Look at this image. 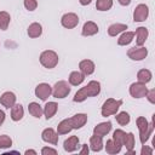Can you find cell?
<instances>
[{
    "mask_svg": "<svg viewBox=\"0 0 155 155\" xmlns=\"http://www.w3.org/2000/svg\"><path fill=\"white\" fill-rule=\"evenodd\" d=\"M101 92V84L98 81H90L85 87H81L74 96V102H84L87 97H94Z\"/></svg>",
    "mask_w": 155,
    "mask_h": 155,
    "instance_id": "cell-1",
    "label": "cell"
},
{
    "mask_svg": "<svg viewBox=\"0 0 155 155\" xmlns=\"http://www.w3.org/2000/svg\"><path fill=\"white\" fill-rule=\"evenodd\" d=\"M136 124H137L138 130H139V139H140V143L142 144H145V142L149 139V136L153 132L154 121H151L149 124L144 116H139V117H137Z\"/></svg>",
    "mask_w": 155,
    "mask_h": 155,
    "instance_id": "cell-2",
    "label": "cell"
},
{
    "mask_svg": "<svg viewBox=\"0 0 155 155\" xmlns=\"http://www.w3.org/2000/svg\"><path fill=\"white\" fill-rule=\"evenodd\" d=\"M40 63L45 68L52 69L58 63V54L52 50H46L40 54Z\"/></svg>",
    "mask_w": 155,
    "mask_h": 155,
    "instance_id": "cell-3",
    "label": "cell"
},
{
    "mask_svg": "<svg viewBox=\"0 0 155 155\" xmlns=\"http://www.w3.org/2000/svg\"><path fill=\"white\" fill-rule=\"evenodd\" d=\"M122 104V101L119 99H114V98H109L104 102L103 107H102V116H110V115H114L116 114V111L119 110L120 105Z\"/></svg>",
    "mask_w": 155,
    "mask_h": 155,
    "instance_id": "cell-4",
    "label": "cell"
},
{
    "mask_svg": "<svg viewBox=\"0 0 155 155\" xmlns=\"http://www.w3.org/2000/svg\"><path fill=\"white\" fill-rule=\"evenodd\" d=\"M70 93V87L67 81H58L52 88V96L54 98H64Z\"/></svg>",
    "mask_w": 155,
    "mask_h": 155,
    "instance_id": "cell-5",
    "label": "cell"
},
{
    "mask_svg": "<svg viewBox=\"0 0 155 155\" xmlns=\"http://www.w3.org/2000/svg\"><path fill=\"white\" fill-rule=\"evenodd\" d=\"M148 92V88L145 86L144 82H133L131 86H130V94L133 97V98H142V97H145Z\"/></svg>",
    "mask_w": 155,
    "mask_h": 155,
    "instance_id": "cell-6",
    "label": "cell"
},
{
    "mask_svg": "<svg viewBox=\"0 0 155 155\" xmlns=\"http://www.w3.org/2000/svg\"><path fill=\"white\" fill-rule=\"evenodd\" d=\"M50 94H52V87L48 84L42 82L35 87V96L41 101H46L50 97Z\"/></svg>",
    "mask_w": 155,
    "mask_h": 155,
    "instance_id": "cell-7",
    "label": "cell"
},
{
    "mask_svg": "<svg viewBox=\"0 0 155 155\" xmlns=\"http://www.w3.org/2000/svg\"><path fill=\"white\" fill-rule=\"evenodd\" d=\"M149 15V8L145 4H139L133 11V21L134 22H143L147 19Z\"/></svg>",
    "mask_w": 155,
    "mask_h": 155,
    "instance_id": "cell-8",
    "label": "cell"
},
{
    "mask_svg": "<svg viewBox=\"0 0 155 155\" xmlns=\"http://www.w3.org/2000/svg\"><path fill=\"white\" fill-rule=\"evenodd\" d=\"M127 56L133 61H142L148 56V50L145 47H132L127 51Z\"/></svg>",
    "mask_w": 155,
    "mask_h": 155,
    "instance_id": "cell-9",
    "label": "cell"
},
{
    "mask_svg": "<svg viewBox=\"0 0 155 155\" xmlns=\"http://www.w3.org/2000/svg\"><path fill=\"white\" fill-rule=\"evenodd\" d=\"M61 23L64 28H68V29H71V28H75L79 23V17L78 15L75 13H65L63 15L62 19H61Z\"/></svg>",
    "mask_w": 155,
    "mask_h": 155,
    "instance_id": "cell-10",
    "label": "cell"
},
{
    "mask_svg": "<svg viewBox=\"0 0 155 155\" xmlns=\"http://www.w3.org/2000/svg\"><path fill=\"white\" fill-rule=\"evenodd\" d=\"M41 138L44 142H47V143H51L53 145H56L58 143V133L54 132V130L52 128H46L42 131L41 133Z\"/></svg>",
    "mask_w": 155,
    "mask_h": 155,
    "instance_id": "cell-11",
    "label": "cell"
},
{
    "mask_svg": "<svg viewBox=\"0 0 155 155\" xmlns=\"http://www.w3.org/2000/svg\"><path fill=\"white\" fill-rule=\"evenodd\" d=\"M0 103L5 108H7V109L12 108L16 104V96H15V93L13 92H10V91L2 93V96L0 97Z\"/></svg>",
    "mask_w": 155,
    "mask_h": 155,
    "instance_id": "cell-12",
    "label": "cell"
},
{
    "mask_svg": "<svg viewBox=\"0 0 155 155\" xmlns=\"http://www.w3.org/2000/svg\"><path fill=\"white\" fill-rule=\"evenodd\" d=\"M98 25L92 22V21H88V22H85V24L82 25V30H81V34L84 36H91V35H94L98 33Z\"/></svg>",
    "mask_w": 155,
    "mask_h": 155,
    "instance_id": "cell-13",
    "label": "cell"
},
{
    "mask_svg": "<svg viewBox=\"0 0 155 155\" xmlns=\"http://www.w3.org/2000/svg\"><path fill=\"white\" fill-rule=\"evenodd\" d=\"M111 130V122L110 121H107V122H102V124H98L94 128H93V134H97L99 137H104L105 134H108Z\"/></svg>",
    "mask_w": 155,
    "mask_h": 155,
    "instance_id": "cell-14",
    "label": "cell"
},
{
    "mask_svg": "<svg viewBox=\"0 0 155 155\" xmlns=\"http://www.w3.org/2000/svg\"><path fill=\"white\" fill-rule=\"evenodd\" d=\"M63 147H64V150L68 151V153L75 151V150L78 149V147H79V137H78V136H71V137H69L68 139L64 140Z\"/></svg>",
    "mask_w": 155,
    "mask_h": 155,
    "instance_id": "cell-15",
    "label": "cell"
},
{
    "mask_svg": "<svg viewBox=\"0 0 155 155\" xmlns=\"http://www.w3.org/2000/svg\"><path fill=\"white\" fill-rule=\"evenodd\" d=\"M87 121V115L86 114H75L71 119H70V124H71V127L78 130V128H81Z\"/></svg>",
    "mask_w": 155,
    "mask_h": 155,
    "instance_id": "cell-16",
    "label": "cell"
},
{
    "mask_svg": "<svg viewBox=\"0 0 155 155\" xmlns=\"http://www.w3.org/2000/svg\"><path fill=\"white\" fill-rule=\"evenodd\" d=\"M79 68L84 75H91L94 71V63L90 59H84L79 63Z\"/></svg>",
    "mask_w": 155,
    "mask_h": 155,
    "instance_id": "cell-17",
    "label": "cell"
},
{
    "mask_svg": "<svg viewBox=\"0 0 155 155\" xmlns=\"http://www.w3.org/2000/svg\"><path fill=\"white\" fill-rule=\"evenodd\" d=\"M134 34L137 35V40H136L137 46H142L148 38V29L145 27H139V28H137Z\"/></svg>",
    "mask_w": 155,
    "mask_h": 155,
    "instance_id": "cell-18",
    "label": "cell"
},
{
    "mask_svg": "<svg viewBox=\"0 0 155 155\" xmlns=\"http://www.w3.org/2000/svg\"><path fill=\"white\" fill-rule=\"evenodd\" d=\"M57 110H58V104H57L56 102H48V103H46V105H45V108H44L45 117H46L47 120L51 119V117L57 113Z\"/></svg>",
    "mask_w": 155,
    "mask_h": 155,
    "instance_id": "cell-19",
    "label": "cell"
},
{
    "mask_svg": "<svg viewBox=\"0 0 155 155\" xmlns=\"http://www.w3.org/2000/svg\"><path fill=\"white\" fill-rule=\"evenodd\" d=\"M71 130H73V127H71V124H70V119H64V120H62V121L58 124V126H57V133H58V134L69 133Z\"/></svg>",
    "mask_w": 155,
    "mask_h": 155,
    "instance_id": "cell-20",
    "label": "cell"
},
{
    "mask_svg": "<svg viewBox=\"0 0 155 155\" xmlns=\"http://www.w3.org/2000/svg\"><path fill=\"white\" fill-rule=\"evenodd\" d=\"M122 145H125V147H126V149L128 150V151H127L128 154H134V151H133V148H134V136H133V133H132V132H130V133H126V134H125V138H124V143H122Z\"/></svg>",
    "mask_w": 155,
    "mask_h": 155,
    "instance_id": "cell-21",
    "label": "cell"
},
{
    "mask_svg": "<svg viewBox=\"0 0 155 155\" xmlns=\"http://www.w3.org/2000/svg\"><path fill=\"white\" fill-rule=\"evenodd\" d=\"M127 29V25L126 24H122V23H115V24H111L109 28H108V34L110 36H116L117 34L125 31Z\"/></svg>",
    "mask_w": 155,
    "mask_h": 155,
    "instance_id": "cell-22",
    "label": "cell"
},
{
    "mask_svg": "<svg viewBox=\"0 0 155 155\" xmlns=\"http://www.w3.org/2000/svg\"><path fill=\"white\" fill-rule=\"evenodd\" d=\"M85 80V75L81 71H71L69 75V84L73 86L80 85Z\"/></svg>",
    "mask_w": 155,
    "mask_h": 155,
    "instance_id": "cell-23",
    "label": "cell"
},
{
    "mask_svg": "<svg viewBox=\"0 0 155 155\" xmlns=\"http://www.w3.org/2000/svg\"><path fill=\"white\" fill-rule=\"evenodd\" d=\"M42 33V27L40 23H31L29 27H28V35L30 38H39Z\"/></svg>",
    "mask_w": 155,
    "mask_h": 155,
    "instance_id": "cell-24",
    "label": "cell"
},
{
    "mask_svg": "<svg viewBox=\"0 0 155 155\" xmlns=\"http://www.w3.org/2000/svg\"><path fill=\"white\" fill-rule=\"evenodd\" d=\"M23 114H24V110L21 104H15L11 108V119L13 121H19L23 117Z\"/></svg>",
    "mask_w": 155,
    "mask_h": 155,
    "instance_id": "cell-25",
    "label": "cell"
},
{
    "mask_svg": "<svg viewBox=\"0 0 155 155\" xmlns=\"http://www.w3.org/2000/svg\"><path fill=\"white\" fill-rule=\"evenodd\" d=\"M90 147L93 151H99L102 150L103 148V140H102V137L97 136V134H93L91 138H90Z\"/></svg>",
    "mask_w": 155,
    "mask_h": 155,
    "instance_id": "cell-26",
    "label": "cell"
},
{
    "mask_svg": "<svg viewBox=\"0 0 155 155\" xmlns=\"http://www.w3.org/2000/svg\"><path fill=\"white\" fill-rule=\"evenodd\" d=\"M28 110H29V113H30L34 117H41V115H42V113H44V109L41 108V105L38 104V103H35V102L29 103Z\"/></svg>",
    "mask_w": 155,
    "mask_h": 155,
    "instance_id": "cell-27",
    "label": "cell"
},
{
    "mask_svg": "<svg viewBox=\"0 0 155 155\" xmlns=\"http://www.w3.org/2000/svg\"><path fill=\"white\" fill-rule=\"evenodd\" d=\"M134 38V33L133 31H125L119 39H117V45L120 46H126L128 45Z\"/></svg>",
    "mask_w": 155,
    "mask_h": 155,
    "instance_id": "cell-28",
    "label": "cell"
},
{
    "mask_svg": "<svg viewBox=\"0 0 155 155\" xmlns=\"http://www.w3.org/2000/svg\"><path fill=\"white\" fill-rule=\"evenodd\" d=\"M121 147H122V145H119V144L115 143L113 139H109V140H107L105 150H107L108 154H117V153L121 150Z\"/></svg>",
    "mask_w": 155,
    "mask_h": 155,
    "instance_id": "cell-29",
    "label": "cell"
},
{
    "mask_svg": "<svg viewBox=\"0 0 155 155\" xmlns=\"http://www.w3.org/2000/svg\"><path fill=\"white\" fill-rule=\"evenodd\" d=\"M137 79L139 82H149L151 80V71L148 70V69H140L138 73H137Z\"/></svg>",
    "mask_w": 155,
    "mask_h": 155,
    "instance_id": "cell-30",
    "label": "cell"
},
{
    "mask_svg": "<svg viewBox=\"0 0 155 155\" xmlns=\"http://www.w3.org/2000/svg\"><path fill=\"white\" fill-rule=\"evenodd\" d=\"M11 17L6 11H1L0 12V29L1 30H6L8 24H10Z\"/></svg>",
    "mask_w": 155,
    "mask_h": 155,
    "instance_id": "cell-31",
    "label": "cell"
},
{
    "mask_svg": "<svg viewBox=\"0 0 155 155\" xmlns=\"http://www.w3.org/2000/svg\"><path fill=\"white\" fill-rule=\"evenodd\" d=\"M113 6V0H97L96 8L99 11H108Z\"/></svg>",
    "mask_w": 155,
    "mask_h": 155,
    "instance_id": "cell-32",
    "label": "cell"
},
{
    "mask_svg": "<svg viewBox=\"0 0 155 155\" xmlns=\"http://www.w3.org/2000/svg\"><path fill=\"white\" fill-rule=\"evenodd\" d=\"M115 119H116V121H117L121 126H126V125L130 122V114L126 113V111H121V113H119V114L115 116Z\"/></svg>",
    "mask_w": 155,
    "mask_h": 155,
    "instance_id": "cell-33",
    "label": "cell"
},
{
    "mask_svg": "<svg viewBox=\"0 0 155 155\" xmlns=\"http://www.w3.org/2000/svg\"><path fill=\"white\" fill-rule=\"evenodd\" d=\"M125 134H126V133H125L122 130H115V131H114V134H113V140H114L115 143H117L119 145H122Z\"/></svg>",
    "mask_w": 155,
    "mask_h": 155,
    "instance_id": "cell-34",
    "label": "cell"
},
{
    "mask_svg": "<svg viewBox=\"0 0 155 155\" xmlns=\"http://www.w3.org/2000/svg\"><path fill=\"white\" fill-rule=\"evenodd\" d=\"M11 145H12V139L8 136H6V134L0 136V149L10 148Z\"/></svg>",
    "mask_w": 155,
    "mask_h": 155,
    "instance_id": "cell-35",
    "label": "cell"
},
{
    "mask_svg": "<svg viewBox=\"0 0 155 155\" xmlns=\"http://www.w3.org/2000/svg\"><path fill=\"white\" fill-rule=\"evenodd\" d=\"M24 6L28 11H34L38 7V1L36 0H24Z\"/></svg>",
    "mask_w": 155,
    "mask_h": 155,
    "instance_id": "cell-36",
    "label": "cell"
},
{
    "mask_svg": "<svg viewBox=\"0 0 155 155\" xmlns=\"http://www.w3.org/2000/svg\"><path fill=\"white\" fill-rule=\"evenodd\" d=\"M145 97L148 98V101H149L151 104H154V103H155V90L153 88V90L148 91L147 94H145Z\"/></svg>",
    "mask_w": 155,
    "mask_h": 155,
    "instance_id": "cell-37",
    "label": "cell"
},
{
    "mask_svg": "<svg viewBox=\"0 0 155 155\" xmlns=\"http://www.w3.org/2000/svg\"><path fill=\"white\" fill-rule=\"evenodd\" d=\"M41 154H42V155H48V154L56 155V154H57V150H56V149H52V148H48V147H45V148L41 149Z\"/></svg>",
    "mask_w": 155,
    "mask_h": 155,
    "instance_id": "cell-38",
    "label": "cell"
},
{
    "mask_svg": "<svg viewBox=\"0 0 155 155\" xmlns=\"http://www.w3.org/2000/svg\"><path fill=\"white\" fill-rule=\"evenodd\" d=\"M140 154L142 155H145V154H153V149L151 148H149V147H147V145H143L142 147V150H140Z\"/></svg>",
    "mask_w": 155,
    "mask_h": 155,
    "instance_id": "cell-39",
    "label": "cell"
},
{
    "mask_svg": "<svg viewBox=\"0 0 155 155\" xmlns=\"http://www.w3.org/2000/svg\"><path fill=\"white\" fill-rule=\"evenodd\" d=\"M80 154H81V155H84V154H88V147H87V144H84V145H82V149H81Z\"/></svg>",
    "mask_w": 155,
    "mask_h": 155,
    "instance_id": "cell-40",
    "label": "cell"
},
{
    "mask_svg": "<svg viewBox=\"0 0 155 155\" xmlns=\"http://www.w3.org/2000/svg\"><path fill=\"white\" fill-rule=\"evenodd\" d=\"M4 120H5V113H4L2 110H0V126L2 125Z\"/></svg>",
    "mask_w": 155,
    "mask_h": 155,
    "instance_id": "cell-41",
    "label": "cell"
},
{
    "mask_svg": "<svg viewBox=\"0 0 155 155\" xmlns=\"http://www.w3.org/2000/svg\"><path fill=\"white\" fill-rule=\"evenodd\" d=\"M119 2L122 5V6H127L131 4V0H119Z\"/></svg>",
    "mask_w": 155,
    "mask_h": 155,
    "instance_id": "cell-42",
    "label": "cell"
},
{
    "mask_svg": "<svg viewBox=\"0 0 155 155\" xmlns=\"http://www.w3.org/2000/svg\"><path fill=\"white\" fill-rule=\"evenodd\" d=\"M92 0H79V2L81 4V5H84V6H86V5H88L90 2H91Z\"/></svg>",
    "mask_w": 155,
    "mask_h": 155,
    "instance_id": "cell-43",
    "label": "cell"
},
{
    "mask_svg": "<svg viewBox=\"0 0 155 155\" xmlns=\"http://www.w3.org/2000/svg\"><path fill=\"white\" fill-rule=\"evenodd\" d=\"M25 154H27V155H28V154H34V155H35V154H36V151H35V150H27V151H25Z\"/></svg>",
    "mask_w": 155,
    "mask_h": 155,
    "instance_id": "cell-44",
    "label": "cell"
}]
</instances>
